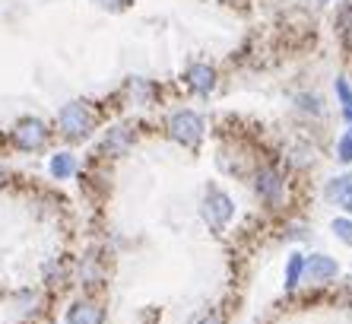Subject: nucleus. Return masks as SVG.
Listing matches in <instances>:
<instances>
[{
  "instance_id": "b1692460",
  "label": "nucleus",
  "mask_w": 352,
  "mask_h": 324,
  "mask_svg": "<svg viewBox=\"0 0 352 324\" xmlns=\"http://www.w3.org/2000/svg\"><path fill=\"white\" fill-rule=\"evenodd\" d=\"M3 181H7V169H3V165H0V185H3Z\"/></svg>"
},
{
  "instance_id": "dca6fc26",
  "label": "nucleus",
  "mask_w": 352,
  "mask_h": 324,
  "mask_svg": "<svg viewBox=\"0 0 352 324\" xmlns=\"http://www.w3.org/2000/svg\"><path fill=\"white\" fill-rule=\"evenodd\" d=\"M16 305H19V312H23V315H35V312H38V305H41V296L35 290H19L16 292Z\"/></svg>"
},
{
  "instance_id": "423d86ee",
  "label": "nucleus",
  "mask_w": 352,
  "mask_h": 324,
  "mask_svg": "<svg viewBox=\"0 0 352 324\" xmlns=\"http://www.w3.org/2000/svg\"><path fill=\"white\" fill-rule=\"evenodd\" d=\"M133 143H137L133 128L118 124V128L105 130V137H102V143H98V156H102V159H121V156H127L133 150Z\"/></svg>"
},
{
  "instance_id": "9b49d317",
  "label": "nucleus",
  "mask_w": 352,
  "mask_h": 324,
  "mask_svg": "<svg viewBox=\"0 0 352 324\" xmlns=\"http://www.w3.org/2000/svg\"><path fill=\"white\" fill-rule=\"evenodd\" d=\"M41 274H45V286H51V290H64V286L70 283V276H74V267H70V261L67 258H51V261H45Z\"/></svg>"
},
{
  "instance_id": "9d476101",
  "label": "nucleus",
  "mask_w": 352,
  "mask_h": 324,
  "mask_svg": "<svg viewBox=\"0 0 352 324\" xmlns=\"http://www.w3.org/2000/svg\"><path fill=\"white\" fill-rule=\"evenodd\" d=\"M124 96L131 99L133 105H153L159 99V86L153 80H143V77H131L124 83Z\"/></svg>"
},
{
  "instance_id": "7ed1b4c3",
  "label": "nucleus",
  "mask_w": 352,
  "mask_h": 324,
  "mask_svg": "<svg viewBox=\"0 0 352 324\" xmlns=\"http://www.w3.org/2000/svg\"><path fill=\"white\" fill-rule=\"evenodd\" d=\"M204 130H206V124L197 112H175L168 118V137L181 146H197L204 140Z\"/></svg>"
},
{
  "instance_id": "aec40b11",
  "label": "nucleus",
  "mask_w": 352,
  "mask_h": 324,
  "mask_svg": "<svg viewBox=\"0 0 352 324\" xmlns=\"http://www.w3.org/2000/svg\"><path fill=\"white\" fill-rule=\"evenodd\" d=\"M333 232L340 235L346 245H352V219H333Z\"/></svg>"
},
{
  "instance_id": "20e7f679",
  "label": "nucleus",
  "mask_w": 352,
  "mask_h": 324,
  "mask_svg": "<svg viewBox=\"0 0 352 324\" xmlns=\"http://www.w3.org/2000/svg\"><path fill=\"white\" fill-rule=\"evenodd\" d=\"M200 213H204V219L210 223V229H222V226H229V219L235 216V203H232V197L226 194V191L210 188V191H206V197H204Z\"/></svg>"
},
{
  "instance_id": "412c9836",
  "label": "nucleus",
  "mask_w": 352,
  "mask_h": 324,
  "mask_svg": "<svg viewBox=\"0 0 352 324\" xmlns=\"http://www.w3.org/2000/svg\"><path fill=\"white\" fill-rule=\"evenodd\" d=\"M336 96H340V102H343V108H352V90L346 80H336Z\"/></svg>"
},
{
  "instance_id": "a211bd4d",
  "label": "nucleus",
  "mask_w": 352,
  "mask_h": 324,
  "mask_svg": "<svg viewBox=\"0 0 352 324\" xmlns=\"http://www.w3.org/2000/svg\"><path fill=\"white\" fill-rule=\"evenodd\" d=\"M336 26H340V32H352V0H346L340 13H336Z\"/></svg>"
},
{
  "instance_id": "2eb2a0df",
  "label": "nucleus",
  "mask_w": 352,
  "mask_h": 324,
  "mask_svg": "<svg viewBox=\"0 0 352 324\" xmlns=\"http://www.w3.org/2000/svg\"><path fill=\"white\" fill-rule=\"evenodd\" d=\"M302 274H305V258L302 254H289V261H286V290H295L298 280H302Z\"/></svg>"
},
{
  "instance_id": "4468645a",
  "label": "nucleus",
  "mask_w": 352,
  "mask_h": 324,
  "mask_svg": "<svg viewBox=\"0 0 352 324\" xmlns=\"http://www.w3.org/2000/svg\"><path fill=\"white\" fill-rule=\"evenodd\" d=\"M76 156L74 153H54L48 162V172H51V179H58V181H70L76 175Z\"/></svg>"
},
{
  "instance_id": "6ab92c4d",
  "label": "nucleus",
  "mask_w": 352,
  "mask_h": 324,
  "mask_svg": "<svg viewBox=\"0 0 352 324\" xmlns=\"http://www.w3.org/2000/svg\"><path fill=\"white\" fill-rule=\"evenodd\" d=\"M336 159H340V162H352V137H349V134L336 140Z\"/></svg>"
},
{
  "instance_id": "5701e85b",
  "label": "nucleus",
  "mask_w": 352,
  "mask_h": 324,
  "mask_svg": "<svg viewBox=\"0 0 352 324\" xmlns=\"http://www.w3.org/2000/svg\"><path fill=\"white\" fill-rule=\"evenodd\" d=\"M102 10H111V13H118V10L127 7V0H96Z\"/></svg>"
},
{
  "instance_id": "4be33fe9",
  "label": "nucleus",
  "mask_w": 352,
  "mask_h": 324,
  "mask_svg": "<svg viewBox=\"0 0 352 324\" xmlns=\"http://www.w3.org/2000/svg\"><path fill=\"white\" fill-rule=\"evenodd\" d=\"M298 105H302V112L320 114V99L318 96H298Z\"/></svg>"
},
{
  "instance_id": "f03ea898",
  "label": "nucleus",
  "mask_w": 352,
  "mask_h": 324,
  "mask_svg": "<svg viewBox=\"0 0 352 324\" xmlns=\"http://www.w3.org/2000/svg\"><path fill=\"white\" fill-rule=\"evenodd\" d=\"M51 140V128L41 118H19L16 124H13V130H10V143L16 146L19 153H38V150H45Z\"/></svg>"
},
{
  "instance_id": "f3484780",
  "label": "nucleus",
  "mask_w": 352,
  "mask_h": 324,
  "mask_svg": "<svg viewBox=\"0 0 352 324\" xmlns=\"http://www.w3.org/2000/svg\"><path fill=\"white\" fill-rule=\"evenodd\" d=\"M190 324H226V315H222L219 308H204L200 315L190 318Z\"/></svg>"
},
{
  "instance_id": "f8f14e48",
  "label": "nucleus",
  "mask_w": 352,
  "mask_h": 324,
  "mask_svg": "<svg viewBox=\"0 0 352 324\" xmlns=\"http://www.w3.org/2000/svg\"><path fill=\"white\" fill-rule=\"evenodd\" d=\"M184 80H188V86L197 96H206V92H213V86H216V70L210 64H190Z\"/></svg>"
},
{
  "instance_id": "6e6552de",
  "label": "nucleus",
  "mask_w": 352,
  "mask_h": 324,
  "mask_svg": "<svg viewBox=\"0 0 352 324\" xmlns=\"http://www.w3.org/2000/svg\"><path fill=\"white\" fill-rule=\"evenodd\" d=\"M64 324H105V308L96 299H80L67 308Z\"/></svg>"
},
{
  "instance_id": "1a4fd4ad",
  "label": "nucleus",
  "mask_w": 352,
  "mask_h": 324,
  "mask_svg": "<svg viewBox=\"0 0 352 324\" xmlns=\"http://www.w3.org/2000/svg\"><path fill=\"white\" fill-rule=\"evenodd\" d=\"M305 274H308L311 283H330L340 274V264L333 258H327V254H311V258L305 261Z\"/></svg>"
},
{
  "instance_id": "0eeeda50",
  "label": "nucleus",
  "mask_w": 352,
  "mask_h": 324,
  "mask_svg": "<svg viewBox=\"0 0 352 324\" xmlns=\"http://www.w3.org/2000/svg\"><path fill=\"white\" fill-rule=\"evenodd\" d=\"M257 194H261L263 203H270V207H276L279 201H283V194H286V181H283V175H279L276 169H270V165H263L261 172H257Z\"/></svg>"
},
{
  "instance_id": "ddd939ff",
  "label": "nucleus",
  "mask_w": 352,
  "mask_h": 324,
  "mask_svg": "<svg viewBox=\"0 0 352 324\" xmlns=\"http://www.w3.org/2000/svg\"><path fill=\"white\" fill-rule=\"evenodd\" d=\"M327 201L336 203L340 210L352 213V175H340L327 185Z\"/></svg>"
},
{
  "instance_id": "39448f33",
  "label": "nucleus",
  "mask_w": 352,
  "mask_h": 324,
  "mask_svg": "<svg viewBox=\"0 0 352 324\" xmlns=\"http://www.w3.org/2000/svg\"><path fill=\"white\" fill-rule=\"evenodd\" d=\"M76 283L86 286V290H96V286H102L108 280V261L102 258V252H96V248H89V252L82 254L80 261H76Z\"/></svg>"
},
{
  "instance_id": "f257e3e1",
  "label": "nucleus",
  "mask_w": 352,
  "mask_h": 324,
  "mask_svg": "<svg viewBox=\"0 0 352 324\" xmlns=\"http://www.w3.org/2000/svg\"><path fill=\"white\" fill-rule=\"evenodd\" d=\"M98 124V108L92 102H67L58 112V134L67 143H80L96 130Z\"/></svg>"
}]
</instances>
